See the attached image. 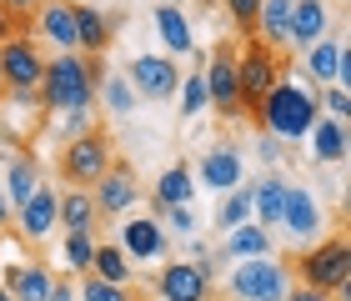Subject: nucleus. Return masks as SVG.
<instances>
[{
    "label": "nucleus",
    "mask_w": 351,
    "mask_h": 301,
    "mask_svg": "<svg viewBox=\"0 0 351 301\" xmlns=\"http://www.w3.org/2000/svg\"><path fill=\"white\" fill-rule=\"evenodd\" d=\"M101 56H81V51H60L56 60H45L40 75V106L56 110V116H71V110H86L95 101V86H101Z\"/></svg>",
    "instance_id": "f257e3e1"
},
{
    "label": "nucleus",
    "mask_w": 351,
    "mask_h": 301,
    "mask_svg": "<svg viewBox=\"0 0 351 301\" xmlns=\"http://www.w3.org/2000/svg\"><path fill=\"white\" fill-rule=\"evenodd\" d=\"M226 251L236 261H251V256H271V231L256 226V221H246V226L226 231Z\"/></svg>",
    "instance_id": "cd10ccee"
},
{
    "label": "nucleus",
    "mask_w": 351,
    "mask_h": 301,
    "mask_svg": "<svg viewBox=\"0 0 351 301\" xmlns=\"http://www.w3.org/2000/svg\"><path fill=\"white\" fill-rule=\"evenodd\" d=\"M121 251H125V256H136V261L166 256V231H161V221H156V216L125 221V226H121Z\"/></svg>",
    "instance_id": "2eb2a0df"
},
{
    "label": "nucleus",
    "mask_w": 351,
    "mask_h": 301,
    "mask_svg": "<svg viewBox=\"0 0 351 301\" xmlns=\"http://www.w3.org/2000/svg\"><path fill=\"white\" fill-rule=\"evenodd\" d=\"M45 301H71V281H56V287H51V296H45Z\"/></svg>",
    "instance_id": "a19ab883"
},
{
    "label": "nucleus",
    "mask_w": 351,
    "mask_h": 301,
    "mask_svg": "<svg viewBox=\"0 0 351 301\" xmlns=\"http://www.w3.org/2000/svg\"><path fill=\"white\" fill-rule=\"evenodd\" d=\"M81 301H136L125 287H116V281H101V276H90L86 272V281H81Z\"/></svg>",
    "instance_id": "72a5a7b5"
},
{
    "label": "nucleus",
    "mask_w": 351,
    "mask_h": 301,
    "mask_svg": "<svg viewBox=\"0 0 351 301\" xmlns=\"http://www.w3.org/2000/svg\"><path fill=\"white\" fill-rule=\"evenodd\" d=\"M281 201H286V176L281 171H271V176L256 181V191H251V216H256V226H281Z\"/></svg>",
    "instance_id": "412c9836"
},
{
    "label": "nucleus",
    "mask_w": 351,
    "mask_h": 301,
    "mask_svg": "<svg viewBox=\"0 0 351 301\" xmlns=\"http://www.w3.org/2000/svg\"><path fill=\"white\" fill-rule=\"evenodd\" d=\"M286 25H291V0H261V10H256V36L266 51H281L286 45Z\"/></svg>",
    "instance_id": "b1692460"
},
{
    "label": "nucleus",
    "mask_w": 351,
    "mask_h": 301,
    "mask_svg": "<svg viewBox=\"0 0 351 301\" xmlns=\"http://www.w3.org/2000/svg\"><path fill=\"white\" fill-rule=\"evenodd\" d=\"M296 272H301V287H316L326 296H346L351 291V246H346V236H326V241H316L311 251H301Z\"/></svg>",
    "instance_id": "7ed1b4c3"
},
{
    "label": "nucleus",
    "mask_w": 351,
    "mask_h": 301,
    "mask_svg": "<svg viewBox=\"0 0 351 301\" xmlns=\"http://www.w3.org/2000/svg\"><path fill=\"white\" fill-rule=\"evenodd\" d=\"M51 287H56V276L45 272V266L36 261V266H10L5 272V291H10V301H45L51 296Z\"/></svg>",
    "instance_id": "aec40b11"
},
{
    "label": "nucleus",
    "mask_w": 351,
    "mask_h": 301,
    "mask_svg": "<svg viewBox=\"0 0 351 301\" xmlns=\"http://www.w3.org/2000/svg\"><path fill=\"white\" fill-rule=\"evenodd\" d=\"M251 221V191H241V186H231V191H221V206H216V226L221 231H236Z\"/></svg>",
    "instance_id": "c756f323"
},
{
    "label": "nucleus",
    "mask_w": 351,
    "mask_h": 301,
    "mask_svg": "<svg viewBox=\"0 0 351 301\" xmlns=\"http://www.w3.org/2000/svg\"><path fill=\"white\" fill-rule=\"evenodd\" d=\"M110 36H116V21L81 0V5H75V51L81 56H106Z\"/></svg>",
    "instance_id": "f3484780"
},
{
    "label": "nucleus",
    "mask_w": 351,
    "mask_h": 301,
    "mask_svg": "<svg viewBox=\"0 0 351 301\" xmlns=\"http://www.w3.org/2000/svg\"><path fill=\"white\" fill-rule=\"evenodd\" d=\"M306 75H311L316 86H346V75H351L346 45L331 40V36H322L316 45H306Z\"/></svg>",
    "instance_id": "f8f14e48"
},
{
    "label": "nucleus",
    "mask_w": 351,
    "mask_h": 301,
    "mask_svg": "<svg viewBox=\"0 0 351 301\" xmlns=\"http://www.w3.org/2000/svg\"><path fill=\"white\" fill-rule=\"evenodd\" d=\"M226 10H231V21L241 36H251L256 30V10H261V0H226Z\"/></svg>",
    "instance_id": "f704fd0d"
},
{
    "label": "nucleus",
    "mask_w": 351,
    "mask_h": 301,
    "mask_svg": "<svg viewBox=\"0 0 351 301\" xmlns=\"http://www.w3.org/2000/svg\"><path fill=\"white\" fill-rule=\"evenodd\" d=\"M95 201L90 191H60L56 201V226H66V231H95Z\"/></svg>",
    "instance_id": "a878e982"
},
{
    "label": "nucleus",
    "mask_w": 351,
    "mask_h": 301,
    "mask_svg": "<svg viewBox=\"0 0 351 301\" xmlns=\"http://www.w3.org/2000/svg\"><path fill=\"white\" fill-rule=\"evenodd\" d=\"M276 81H281V56L266 51V45L251 36L246 51L236 56V91H241V110H256Z\"/></svg>",
    "instance_id": "0eeeda50"
},
{
    "label": "nucleus",
    "mask_w": 351,
    "mask_h": 301,
    "mask_svg": "<svg viewBox=\"0 0 351 301\" xmlns=\"http://www.w3.org/2000/svg\"><path fill=\"white\" fill-rule=\"evenodd\" d=\"M156 291H161V301H206L211 296V272L196 261H166Z\"/></svg>",
    "instance_id": "9d476101"
},
{
    "label": "nucleus",
    "mask_w": 351,
    "mask_h": 301,
    "mask_svg": "<svg viewBox=\"0 0 351 301\" xmlns=\"http://www.w3.org/2000/svg\"><path fill=\"white\" fill-rule=\"evenodd\" d=\"M226 287H231L236 301H286L291 272H286L281 261H271V256H251V261H236Z\"/></svg>",
    "instance_id": "423d86ee"
},
{
    "label": "nucleus",
    "mask_w": 351,
    "mask_h": 301,
    "mask_svg": "<svg viewBox=\"0 0 351 301\" xmlns=\"http://www.w3.org/2000/svg\"><path fill=\"white\" fill-rule=\"evenodd\" d=\"M166 221L176 231H196V216H191V206H166Z\"/></svg>",
    "instance_id": "4c0bfd02"
},
{
    "label": "nucleus",
    "mask_w": 351,
    "mask_h": 301,
    "mask_svg": "<svg viewBox=\"0 0 351 301\" xmlns=\"http://www.w3.org/2000/svg\"><path fill=\"white\" fill-rule=\"evenodd\" d=\"M10 216H15V206H10V196H5V186H0V226H10Z\"/></svg>",
    "instance_id": "ea45409f"
},
{
    "label": "nucleus",
    "mask_w": 351,
    "mask_h": 301,
    "mask_svg": "<svg viewBox=\"0 0 351 301\" xmlns=\"http://www.w3.org/2000/svg\"><path fill=\"white\" fill-rule=\"evenodd\" d=\"M191 196H196V176H191V166H171V171H161V181H156V206H151V216L161 221L166 206H186Z\"/></svg>",
    "instance_id": "4be33fe9"
},
{
    "label": "nucleus",
    "mask_w": 351,
    "mask_h": 301,
    "mask_svg": "<svg viewBox=\"0 0 351 301\" xmlns=\"http://www.w3.org/2000/svg\"><path fill=\"white\" fill-rule=\"evenodd\" d=\"M56 201H60V191L36 186V196H30L25 206H15V221H21V231L30 236V241H40V236L56 231Z\"/></svg>",
    "instance_id": "a211bd4d"
},
{
    "label": "nucleus",
    "mask_w": 351,
    "mask_h": 301,
    "mask_svg": "<svg viewBox=\"0 0 351 301\" xmlns=\"http://www.w3.org/2000/svg\"><path fill=\"white\" fill-rule=\"evenodd\" d=\"M306 136H311V156H316V161H326V166H341L346 161V121L316 116Z\"/></svg>",
    "instance_id": "6ab92c4d"
},
{
    "label": "nucleus",
    "mask_w": 351,
    "mask_h": 301,
    "mask_svg": "<svg viewBox=\"0 0 351 301\" xmlns=\"http://www.w3.org/2000/svg\"><path fill=\"white\" fill-rule=\"evenodd\" d=\"M156 30H161L171 56H191L196 51V36H191V21L181 15V5H156Z\"/></svg>",
    "instance_id": "393cba45"
},
{
    "label": "nucleus",
    "mask_w": 351,
    "mask_h": 301,
    "mask_svg": "<svg viewBox=\"0 0 351 301\" xmlns=\"http://www.w3.org/2000/svg\"><path fill=\"white\" fill-rule=\"evenodd\" d=\"M95 91H101V101H106V110H110V116H131V110H136V91H131V81H125V75H101V86H95Z\"/></svg>",
    "instance_id": "7c9ffc66"
},
{
    "label": "nucleus",
    "mask_w": 351,
    "mask_h": 301,
    "mask_svg": "<svg viewBox=\"0 0 351 301\" xmlns=\"http://www.w3.org/2000/svg\"><path fill=\"white\" fill-rule=\"evenodd\" d=\"M95 216H121V211H131V201H136V171L125 166V161H110V171L101 181H95Z\"/></svg>",
    "instance_id": "9b49d317"
},
{
    "label": "nucleus",
    "mask_w": 351,
    "mask_h": 301,
    "mask_svg": "<svg viewBox=\"0 0 351 301\" xmlns=\"http://www.w3.org/2000/svg\"><path fill=\"white\" fill-rule=\"evenodd\" d=\"M281 226L291 236H316L322 231V206H316V196L306 191V186H286V201H281Z\"/></svg>",
    "instance_id": "ddd939ff"
},
{
    "label": "nucleus",
    "mask_w": 351,
    "mask_h": 301,
    "mask_svg": "<svg viewBox=\"0 0 351 301\" xmlns=\"http://www.w3.org/2000/svg\"><path fill=\"white\" fill-rule=\"evenodd\" d=\"M206 60H201V66L196 71H186L181 75V86H176V91H181V116H196V110H206Z\"/></svg>",
    "instance_id": "2f4dec72"
},
{
    "label": "nucleus",
    "mask_w": 351,
    "mask_h": 301,
    "mask_svg": "<svg viewBox=\"0 0 351 301\" xmlns=\"http://www.w3.org/2000/svg\"><path fill=\"white\" fill-rule=\"evenodd\" d=\"M45 75V56L30 36H5L0 40V86L10 96H36Z\"/></svg>",
    "instance_id": "39448f33"
},
{
    "label": "nucleus",
    "mask_w": 351,
    "mask_h": 301,
    "mask_svg": "<svg viewBox=\"0 0 351 301\" xmlns=\"http://www.w3.org/2000/svg\"><path fill=\"white\" fill-rule=\"evenodd\" d=\"M206 106L216 110L221 121H231V116H241V91H236V45L231 40H221L211 60H206Z\"/></svg>",
    "instance_id": "6e6552de"
},
{
    "label": "nucleus",
    "mask_w": 351,
    "mask_h": 301,
    "mask_svg": "<svg viewBox=\"0 0 351 301\" xmlns=\"http://www.w3.org/2000/svg\"><path fill=\"white\" fill-rule=\"evenodd\" d=\"M71 5H81V0H71Z\"/></svg>",
    "instance_id": "c03bdc74"
},
{
    "label": "nucleus",
    "mask_w": 351,
    "mask_h": 301,
    "mask_svg": "<svg viewBox=\"0 0 351 301\" xmlns=\"http://www.w3.org/2000/svg\"><path fill=\"white\" fill-rule=\"evenodd\" d=\"M40 30L51 36L60 51H75V5L71 0H40Z\"/></svg>",
    "instance_id": "5701e85b"
},
{
    "label": "nucleus",
    "mask_w": 351,
    "mask_h": 301,
    "mask_svg": "<svg viewBox=\"0 0 351 301\" xmlns=\"http://www.w3.org/2000/svg\"><path fill=\"white\" fill-rule=\"evenodd\" d=\"M326 110H331L337 121H346V110H351V96H346V86H331V91H326Z\"/></svg>",
    "instance_id": "e433bc0d"
},
{
    "label": "nucleus",
    "mask_w": 351,
    "mask_h": 301,
    "mask_svg": "<svg viewBox=\"0 0 351 301\" xmlns=\"http://www.w3.org/2000/svg\"><path fill=\"white\" fill-rule=\"evenodd\" d=\"M286 301H331V296L316 291V287H291V291H286Z\"/></svg>",
    "instance_id": "58836bf2"
},
{
    "label": "nucleus",
    "mask_w": 351,
    "mask_h": 301,
    "mask_svg": "<svg viewBox=\"0 0 351 301\" xmlns=\"http://www.w3.org/2000/svg\"><path fill=\"white\" fill-rule=\"evenodd\" d=\"M0 10L15 21V30H25L30 21H36V10H40V0H0Z\"/></svg>",
    "instance_id": "c9c22d12"
},
{
    "label": "nucleus",
    "mask_w": 351,
    "mask_h": 301,
    "mask_svg": "<svg viewBox=\"0 0 351 301\" xmlns=\"http://www.w3.org/2000/svg\"><path fill=\"white\" fill-rule=\"evenodd\" d=\"M326 0H291V25H286V45H316L326 36Z\"/></svg>",
    "instance_id": "dca6fc26"
},
{
    "label": "nucleus",
    "mask_w": 351,
    "mask_h": 301,
    "mask_svg": "<svg viewBox=\"0 0 351 301\" xmlns=\"http://www.w3.org/2000/svg\"><path fill=\"white\" fill-rule=\"evenodd\" d=\"M125 81H131V91L141 101H171L176 86H181V71H176V60H166V56H136Z\"/></svg>",
    "instance_id": "1a4fd4ad"
},
{
    "label": "nucleus",
    "mask_w": 351,
    "mask_h": 301,
    "mask_svg": "<svg viewBox=\"0 0 351 301\" xmlns=\"http://www.w3.org/2000/svg\"><path fill=\"white\" fill-rule=\"evenodd\" d=\"M5 196H10V206H25L30 196H36V186H40V166H36V156H15L10 161V171H5Z\"/></svg>",
    "instance_id": "bb28decb"
},
{
    "label": "nucleus",
    "mask_w": 351,
    "mask_h": 301,
    "mask_svg": "<svg viewBox=\"0 0 351 301\" xmlns=\"http://www.w3.org/2000/svg\"><path fill=\"white\" fill-rule=\"evenodd\" d=\"M56 166H60V181H66V186H75V191H90V186L110 171V141H106V131L95 125V131L71 136Z\"/></svg>",
    "instance_id": "20e7f679"
},
{
    "label": "nucleus",
    "mask_w": 351,
    "mask_h": 301,
    "mask_svg": "<svg viewBox=\"0 0 351 301\" xmlns=\"http://www.w3.org/2000/svg\"><path fill=\"white\" fill-rule=\"evenodd\" d=\"M256 121H261L266 136L296 141V136H306L311 121H316V96H311V91H301V86H291V81H276L266 91V101L256 106Z\"/></svg>",
    "instance_id": "f03ea898"
},
{
    "label": "nucleus",
    "mask_w": 351,
    "mask_h": 301,
    "mask_svg": "<svg viewBox=\"0 0 351 301\" xmlns=\"http://www.w3.org/2000/svg\"><path fill=\"white\" fill-rule=\"evenodd\" d=\"M10 30H15V21H10V15H5V10H0V40H5V36H10Z\"/></svg>",
    "instance_id": "79ce46f5"
},
{
    "label": "nucleus",
    "mask_w": 351,
    "mask_h": 301,
    "mask_svg": "<svg viewBox=\"0 0 351 301\" xmlns=\"http://www.w3.org/2000/svg\"><path fill=\"white\" fill-rule=\"evenodd\" d=\"M90 256H95V241H90V231H66V261H71V272H90Z\"/></svg>",
    "instance_id": "473e14b6"
},
{
    "label": "nucleus",
    "mask_w": 351,
    "mask_h": 301,
    "mask_svg": "<svg viewBox=\"0 0 351 301\" xmlns=\"http://www.w3.org/2000/svg\"><path fill=\"white\" fill-rule=\"evenodd\" d=\"M0 301H10V291H5V287H0Z\"/></svg>",
    "instance_id": "37998d69"
},
{
    "label": "nucleus",
    "mask_w": 351,
    "mask_h": 301,
    "mask_svg": "<svg viewBox=\"0 0 351 301\" xmlns=\"http://www.w3.org/2000/svg\"><path fill=\"white\" fill-rule=\"evenodd\" d=\"M90 276L125 287V281H131V256H125L121 246H95V256H90Z\"/></svg>",
    "instance_id": "c85d7f7f"
},
{
    "label": "nucleus",
    "mask_w": 351,
    "mask_h": 301,
    "mask_svg": "<svg viewBox=\"0 0 351 301\" xmlns=\"http://www.w3.org/2000/svg\"><path fill=\"white\" fill-rule=\"evenodd\" d=\"M241 151L226 146V141H216L211 151L201 156V186H211V191H231V186H241Z\"/></svg>",
    "instance_id": "4468645a"
}]
</instances>
